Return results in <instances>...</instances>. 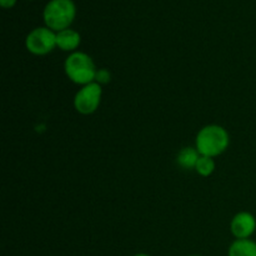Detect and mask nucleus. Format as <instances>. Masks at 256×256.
Returning <instances> with one entry per match:
<instances>
[{"label": "nucleus", "mask_w": 256, "mask_h": 256, "mask_svg": "<svg viewBox=\"0 0 256 256\" xmlns=\"http://www.w3.org/2000/svg\"><path fill=\"white\" fill-rule=\"evenodd\" d=\"M230 135L222 125L212 124L202 128L195 139V148L202 156L215 158L229 148Z\"/></svg>", "instance_id": "nucleus-1"}, {"label": "nucleus", "mask_w": 256, "mask_h": 256, "mask_svg": "<svg viewBox=\"0 0 256 256\" xmlns=\"http://www.w3.org/2000/svg\"><path fill=\"white\" fill-rule=\"evenodd\" d=\"M64 70L70 82L74 84L84 86L95 82L96 66H95L94 60L86 52H70L69 56L65 59Z\"/></svg>", "instance_id": "nucleus-2"}, {"label": "nucleus", "mask_w": 256, "mask_h": 256, "mask_svg": "<svg viewBox=\"0 0 256 256\" xmlns=\"http://www.w3.org/2000/svg\"><path fill=\"white\" fill-rule=\"evenodd\" d=\"M76 8L72 0H52L44 9V22L52 32H62L69 29L74 22Z\"/></svg>", "instance_id": "nucleus-3"}, {"label": "nucleus", "mask_w": 256, "mask_h": 256, "mask_svg": "<svg viewBox=\"0 0 256 256\" xmlns=\"http://www.w3.org/2000/svg\"><path fill=\"white\" fill-rule=\"evenodd\" d=\"M28 52L34 55H46L56 46V32L48 26L36 28L28 34L25 39Z\"/></svg>", "instance_id": "nucleus-4"}, {"label": "nucleus", "mask_w": 256, "mask_h": 256, "mask_svg": "<svg viewBox=\"0 0 256 256\" xmlns=\"http://www.w3.org/2000/svg\"><path fill=\"white\" fill-rule=\"evenodd\" d=\"M102 95V85L98 84V82H94L88 85H84L74 96L75 110L82 115L92 114L100 106Z\"/></svg>", "instance_id": "nucleus-5"}, {"label": "nucleus", "mask_w": 256, "mask_h": 256, "mask_svg": "<svg viewBox=\"0 0 256 256\" xmlns=\"http://www.w3.org/2000/svg\"><path fill=\"white\" fill-rule=\"evenodd\" d=\"M256 230V219L249 212H238L230 222V232L236 239H249Z\"/></svg>", "instance_id": "nucleus-6"}, {"label": "nucleus", "mask_w": 256, "mask_h": 256, "mask_svg": "<svg viewBox=\"0 0 256 256\" xmlns=\"http://www.w3.org/2000/svg\"><path fill=\"white\" fill-rule=\"evenodd\" d=\"M82 42V36L76 30L65 29L56 32V46L62 52H74Z\"/></svg>", "instance_id": "nucleus-7"}, {"label": "nucleus", "mask_w": 256, "mask_h": 256, "mask_svg": "<svg viewBox=\"0 0 256 256\" xmlns=\"http://www.w3.org/2000/svg\"><path fill=\"white\" fill-rule=\"evenodd\" d=\"M200 156H202V155L199 154L196 148L186 146L179 152V154H178L176 156V162L180 168H182V169L185 170L195 169L196 162Z\"/></svg>", "instance_id": "nucleus-8"}, {"label": "nucleus", "mask_w": 256, "mask_h": 256, "mask_svg": "<svg viewBox=\"0 0 256 256\" xmlns=\"http://www.w3.org/2000/svg\"><path fill=\"white\" fill-rule=\"evenodd\" d=\"M229 256H256V242L250 239H236L230 245Z\"/></svg>", "instance_id": "nucleus-9"}, {"label": "nucleus", "mask_w": 256, "mask_h": 256, "mask_svg": "<svg viewBox=\"0 0 256 256\" xmlns=\"http://www.w3.org/2000/svg\"><path fill=\"white\" fill-rule=\"evenodd\" d=\"M195 172L200 175V176L208 178L215 172V162L212 158L209 156H200L195 166Z\"/></svg>", "instance_id": "nucleus-10"}, {"label": "nucleus", "mask_w": 256, "mask_h": 256, "mask_svg": "<svg viewBox=\"0 0 256 256\" xmlns=\"http://www.w3.org/2000/svg\"><path fill=\"white\" fill-rule=\"evenodd\" d=\"M112 80V74L108 69H99L96 70V75H95V82L102 85L108 84Z\"/></svg>", "instance_id": "nucleus-11"}, {"label": "nucleus", "mask_w": 256, "mask_h": 256, "mask_svg": "<svg viewBox=\"0 0 256 256\" xmlns=\"http://www.w3.org/2000/svg\"><path fill=\"white\" fill-rule=\"evenodd\" d=\"M16 2V0H0V5L5 9H9V8H12Z\"/></svg>", "instance_id": "nucleus-12"}, {"label": "nucleus", "mask_w": 256, "mask_h": 256, "mask_svg": "<svg viewBox=\"0 0 256 256\" xmlns=\"http://www.w3.org/2000/svg\"><path fill=\"white\" fill-rule=\"evenodd\" d=\"M135 256H149V255H146V254H136Z\"/></svg>", "instance_id": "nucleus-13"}, {"label": "nucleus", "mask_w": 256, "mask_h": 256, "mask_svg": "<svg viewBox=\"0 0 256 256\" xmlns=\"http://www.w3.org/2000/svg\"><path fill=\"white\" fill-rule=\"evenodd\" d=\"M190 256H199V255H190Z\"/></svg>", "instance_id": "nucleus-14"}]
</instances>
